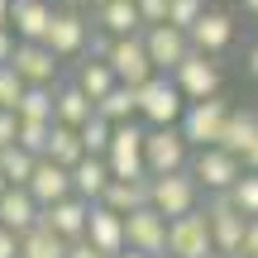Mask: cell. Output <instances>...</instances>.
Wrapping results in <instances>:
<instances>
[{"instance_id": "cell-21", "label": "cell", "mask_w": 258, "mask_h": 258, "mask_svg": "<svg viewBox=\"0 0 258 258\" xmlns=\"http://www.w3.org/2000/svg\"><path fill=\"white\" fill-rule=\"evenodd\" d=\"M105 186H110V167H105V158H82V163L72 167V196L86 206H101Z\"/></svg>"}, {"instance_id": "cell-15", "label": "cell", "mask_w": 258, "mask_h": 258, "mask_svg": "<svg viewBox=\"0 0 258 258\" xmlns=\"http://www.w3.org/2000/svg\"><path fill=\"white\" fill-rule=\"evenodd\" d=\"M48 24H53V5L48 0H10V34L19 43H43Z\"/></svg>"}, {"instance_id": "cell-34", "label": "cell", "mask_w": 258, "mask_h": 258, "mask_svg": "<svg viewBox=\"0 0 258 258\" xmlns=\"http://www.w3.org/2000/svg\"><path fill=\"white\" fill-rule=\"evenodd\" d=\"M230 201H234V211H239L244 220H258V172H244L239 182H234Z\"/></svg>"}, {"instance_id": "cell-17", "label": "cell", "mask_w": 258, "mask_h": 258, "mask_svg": "<svg viewBox=\"0 0 258 258\" xmlns=\"http://www.w3.org/2000/svg\"><path fill=\"white\" fill-rule=\"evenodd\" d=\"M43 225H48V230H53L62 244H77V239H86L91 206L77 201V196H67V201H57V206H48V211H43Z\"/></svg>"}, {"instance_id": "cell-44", "label": "cell", "mask_w": 258, "mask_h": 258, "mask_svg": "<svg viewBox=\"0 0 258 258\" xmlns=\"http://www.w3.org/2000/svg\"><path fill=\"white\" fill-rule=\"evenodd\" d=\"M244 62H249V77H258V43L249 48V57H244Z\"/></svg>"}, {"instance_id": "cell-1", "label": "cell", "mask_w": 258, "mask_h": 258, "mask_svg": "<svg viewBox=\"0 0 258 258\" xmlns=\"http://www.w3.org/2000/svg\"><path fill=\"white\" fill-rule=\"evenodd\" d=\"M148 206L163 215L167 225L182 220V215L201 211V186L191 172H167V177H148Z\"/></svg>"}, {"instance_id": "cell-8", "label": "cell", "mask_w": 258, "mask_h": 258, "mask_svg": "<svg viewBox=\"0 0 258 258\" xmlns=\"http://www.w3.org/2000/svg\"><path fill=\"white\" fill-rule=\"evenodd\" d=\"M201 211H206V220H211L215 258H234V253L244 249V230H249V220L234 211L230 196H211V206H201Z\"/></svg>"}, {"instance_id": "cell-32", "label": "cell", "mask_w": 258, "mask_h": 258, "mask_svg": "<svg viewBox=\"0 0 258 258\" xmlns=\"http://www.w3.org/2000/svg\"><path fill=\"white\" fill-rule=\"evenodd\" d=\"M77 134H82V148H86V158H105V153H110V139H115V124H105L101 115H91V120H86L82 129H77Z\"/></svg>"}, {"instance_id": "cell-12", "label": "cell", "mask_w": 258, "mask_h": 258, "mask_svg": "<svg viewBox=\"0 0 258 258\" xmlns=\"http://www.w3.org/2000/svg\"><path fill=\"white\" fill-rule=\"evenodd\" d=\"M91 43V24H86L77 10H53V24L43 34V48L53 57H82Z\"/></svg>"}, {"instance_id": "cell-23", "label": "cell", "mask_w": 258, "mask_h": 258, "mask_svg": "<svg viewBox=\"0 0 258 258\" xmlns=\"http://www.w3.org/2000/svg\"><path fill=\"white\" fill-rule=\"evenodd\" d=\"M91 115H96V105L86 101V96L77 91L72 82H62V86L53 91V124H62V129H82Z\"/></svg>"}, {"instance_id": "cell-38", "label": "cell", "mask_w": 258, "mask_h": 258, "mask_svg": "<svg viewBox=\"0 0 258 258\" xmlns=\"http://www.w3.org/2000/svg\"><path fill=\"white\" fill-rule=\"evenodd\" d=\"M19 139V115L15 110H0V148H10Z\"/></svg>"}, {"instance_id": "cell-16", "label": "cell", "mask_w": 258, "mask_h": 258, "mask_svg": "<svg viewBox=\"0 0 258 258\" xmlns=\"http://www.w3.org/2000/svg\"><path fill=\"white\" fill-rule=\"evenodd\" d=\"M24 191L38 201V211H48V206H57V201L72 196V172L57 167V163H48V158H38V167H34V177H29Z\"/></svg>"}, {"instance_id": "cell-24", "label": "cell", "mask_w": 258, "mask_h": 258, "mask_svg": "<svg viewBox=\"0 0 258 258\" xmlns=\"http://www.w3.org/2000/svg\"><path fill=\"white\" fill-rule=\"evenodd\" d=\"M72 86H77V91H82L91 105H101V101H105V96H110L120 82H115L110 62H96V57H86V62H77V77H72Z\"/></svg>"}, {"instance_id": "cell-29", "label": "cell", "mask_w": 258, "mask_h": 258, "mask_svg": "<svg viewBox=\"0 0 258 258\" xmlns=\"http://www.w3.org/2000/svg\"><path fill=\"white\" fill-rule=\"evenodd\" d=\"M86 158V148H82V134L77 129H62V124H53V139H48V163H57V167H67L72 172L77 163Z\"/></svg>"}, {"instance_id": "cell-31", "label": "cell", "mask_w": 258, "mask_h": 258, "mask_svg": "<svg viewBox=\"0 0 258 258\" xmlns=\"http://www.w3.org/2000/svg\"><path fill=\"white\" fill-rule=\"evenodd\" d=\"M34 167H38V158H34V153H24L19 144L0 148V172H5V182H10V186H29Z\"/></svg>"}, {"instance_id": "cell-22", "label": "cell", "mask_w": 258, "mask_h": 258, "mask_svg": "<svg viewBox=\"0 0 258 258\" xmlns=\"http://www.w3.org/2000/svg\"><path fill=\"white\" fill-rule=\"evenodd\" d=\"M258 144V115L253 110H230V120H225V134H220V148L230 158H249V148Z\"/></svg>"}, {"instance_id": "cell-43", "label": "cell", "mask_w": 258, "mask_h": 258, "mask_svg": "<svg viewBox=\"0 0 258 258\" xmlns=\"http://www.w3.org/2000/svg\"><path fill=\"white\" fill-rule=\"evenodd\" d=\"M244 172H258V144L249 148V158H244Z\"/></svg>"}, {"instance_id": "cell-27", "label": "cell", "mask_w": 258, "mask_h": 258, "mask_svg": "<svg viewBox=\"0 0 258 258\" xmlns=\"http://www.w3.org/2000/svg\"><path fill=\"white\" fill-rule=\"evenodd\" d=\"M101 206H105V211H115V215L144 211V206H148V182H110V186H105V196H101Z\"/></svg>"}, {"instance_id": "cell-19", "label": "cell", "mask_w": 258, "mask_h": 258, "mask_svg": "<svg viewBox=\"0 0 258 258\" xmlns=\"http://www.w3.org/2000/svg\"><path fill=\"white\" fill-rule=\"evenodd\" d=\"M86 244L101 249L105 258H120L129 244H124V215L105 211V206H91V225H86Z\"/></svg>"}, {"instance_id": "cell-10", "label": "cell", "mask_w": 258, "mask_h": 258, "mask_svg": "<svg viewBox=\"0 0 258 258\" xmlns=\"http://www.w3.org/2000/svg\"><path fill=\"white\" fill-rule=\"evenodd\" d=\"M144 48H148V62H153L158 77H172L177 67L191 57V38L172 24H158V29H144Z\"/></svg>"}, {"instance_id": "cell-41", "label": "cell", "mask_w": 258, "mask_h": 258, "mask_svg": "<svg viewBox=\"0 0 258 258\" xmlns=\"http://www.w3.org/2000/svg\"><path fill=\"white\" fill-rule=\"evenodd\" d=\"M0 258H19V234H10L0 225Z\"/></svg>"}, {"instance_id": "cell-48", "label": "cell", "mask_w": 258, "mask_h": 258, "mask_svg": "<svg viewBox=\"0 0 258 258\" xmlns=\"http://www.w3.org/2000/svg\"><path fill=\"white\" fill-rule=\"evenodd\" d=\"M244 10H253V15H258V0H244Z\"/></svg>"}, {"instance_id": "cell-39", "label": "cell", "mask_w": 258, "mask_h": 258, "mask_svg": "<svg viewBox=\"0 0 258 258\" xmlns=\"http://www.w3.org/2000/svg\"><path fill=\"white\" fill-rule=\"evenodd\" d=\"M15 48H19V38L10 34V29H0V67H10V57H15Z\"/></svg>"}, {"instance_id": "cell-50", "label": "cell", "mask_w": 258, "mask_h": 258, "mask_svg": "<svg viewBox=\"0 0 258 258\" xmlns=\"http://www.w3.org/2000/svg\"><path fill=\"white\" fill-rule=\"evenodd\" d=\"M163 258H167V253H163Z\"/></svg>"}, {"instance_id": "cell-28", "label": "cell", "mask_w": 258, "mask_h": 258, "mask_svg": "<svg viewBox=\"0 0 258 258\" xmlns=\"http://www.w3.org/2000/svg\"><path fill=\"white\" fill-rule=\"evenodd\" d=\"M19 258H67V244L38 220L29 234H19Z\"/></svg>"}, {"instance_id": "cell-4", "label": "cell", "mask_w": 258, "mask_h": 258, "mask_svg": "<svg viewBox=\"0 0 258 258\" xmlns=\"http://www.w3.org/2000/svg\"><path fill=\"white\" fill-rule=\"evenodd\" d=\"M144 124H120L110 139V153H105V167H110V182H148L144 167Z\"/></svg>"}, {"instance_id": "cell-33", "label": "cell", "mask_w": 258, "mask_h": 258, "mask_svg": "<svg viewBox=\"0 0 258 258\" xmlns=\"http://www.w3.org/2000/svg\"><path fill=\"white\" fill-rule=\"evenodd\" d=\"M206 0H167V24L172 29H182V34H191L196 24H201V15H206Z\"/></svg>"}, {"instance_id": "cell-46", "label": "cell", "mask_w": 258, "mask_h": 258, "mask_svg": "<svg viewBox=\"0 0 258 258\" xmlns=\"http://www.w3.org/2000/svg\"><path fill=\"white\" fill-rule=\"evenodd\" d=\"M120 258H148V253H134V249H124V253H120Z\"/></svg>"}, {"instance_id": "cell-49", "label": "cell", "mask_w": 258, "mask_h": 258, "mask_svg": "<svg viewBox=\"0 0 258 258\" xmlns=\"http://www.w3.org/2000/svg\"><path fill=\"white\" fill-rule=\"evenodd\" d=\"M234 258H239V253H234Z\"/></svg>"}, {"instance_id": "cell-9", "label": "cell", "mask_w": 258, "mask_h": 258, "mask_svg": "<svg viewBox=\"0 0 258 258\" xmlns=\"http://www.w3.org/2000/svg\"><path fill=\"white\" fill-rule=\"evenodd\" d=\"M167 258H215L206 211H191V215L167 225Z\"/></svg>"}, {"instance_id": "cell-3", "label": "cell", "mask_w": 258, "mask_h": 258, "mask_svg": "<svg viewBox=\"0 0 258 258\" xmlns=\"http://www.w3.org/2000/svg\"><path fill=\"white\" fill-rule=\"evenodd\" d=\"M186 172L196 177V186H201V191H211V196H230L234 182L244 177V163H239V158H230L225 148H196L191 163H186Z\"/></svg>"}, {"instance_id": "cell-18", "label": "cell", "mask_w": 258, "mask_h": 258, "mask_svg": "<svg viewBox=\"0 0 258 258\" xmlns=\"http://www.w3.org/2000/svg\"><path fill=\"white\" fill-rule=\"evenodd\" d=\"M186 38H191V53L215 57V53H225V48L234 43V19L225 15V10H206V15H201V24H196Z\"/></svg>"}, {"instance_id": "cell-6", "label": "cell", "mask_w": 258, "mask_h": 258, "mask_svg": "<svg viewBox=\"0 0 258 258\" xmlns=\"http://www.w3.org/2000/svg\"><path fill=\"white\" fill-rule=\"evenodd\" d=\"M220 62L215 57H206V53H191L182 67L172 72V86L182 91V101L186 105H201V101H215L220 96Z\"/></svg>"}, {"instance_id": "cell-20", "label": "cell", "mask_w": 258, "mask_h": 258, "mask_svg": "<svg viewBox=\"0 0 258 258\" xmlns=\"http://www.w3.org/2000/svg\"><path fill=\"white\" fill-rule=\"evenodd\" d=\"M38 220H43V211H38V201L24 186H10V191L0 196V225H5L10 234H29Z\"/></svg>"}, {"instance_id": "cell-7", "label": "cell", "mask_w": 258, "mask_h": 258, "mask_svg": "<svg viewBox=\"0 0 258 258\" xmlns=\"http://www.w3.org/2000/svg\"><path fill=\"white\" fill-rule=\"evenodd\" d=\"M225 120H230V105L215 96V101H201V105H186L182 115V139L186 148H220V134H225Z\"/></svg>"}, {"instance_id": "cell-26", "label": "cell", "mask_w": 258, "mask_h": 258, "mask_svg": "<svg viewBox=\"0 0 258 258\" xmlns=\"http://www.w3.org/2000/svg\"><path fill=\"white\" fill-rule=\"evenodd\" d=\"M96 115H101L105 124H115V129H120V124H134L139 120V91H134V86H115V91L96 105Z\"/></svg>"}, {"instance_id": "cell-30", "label": "cell", "mask_w": 258, "mask_h": 258, "mask_svg": "<svg viewBox=\"0 0 258 258\" xmlns=\"http://www.w3.org/2000/svg\"><path fill=\"white\" fill-rule=\"evenodd\" d=\"M53 91L57 86H24L15 115L19 120H34V124H53Z\"/></svg>"}, {"instance_id": "cell-40", "label": "cell", "mask_w": 258, "mask_h": 258, "mask_svg": "<svg viewBox=\"0 0 258 258\" xmlns=\"http://www.w3.org/2000/svg\"><path fill=\"white\" fill-rule=\"evenodd\" d=\"M239 258H258V220H249V230H244V249Z\"/></svg>"}, {"instance_id": "cell-36", "label": "cell", "mask_w": 258, "mask_h": 258, "mask_svg": "<svg viewBox=\"0 0 258 258\" xmlns=\"http://www.w3.org/2000/svg\"><path fill=\"white\" fill-rule=\"evenodd\" d=\"M19 96H24V82L15 77V67H0V110H15Z\"/></svg>"}, {"instance_id": "cell-11", "label": "cell", "mask_w": 258, "mask_h": 258, "mask_svg": "<svg viewBox=\"0 0 258 258\" xmlns=\"http://www.w3.org/2000/svg\"><path fill=\"white\" fill-rule=\"evenodd\" d=\"M110 72H115V82L120 86H144V82H153V62H148V48H144V34H134V38H115V48H110Z\"/></svg>"}, {"instance_id": "cell-13", "label": "cell", "mask_w": 258, "mask_h": 258, "mask_svg": "<svg viewBox=\"0 0 258 258\" xmlns=\"http://www.w3.org/2000/svg\"><path fill=\"white\" fill-rule=\"evenodd\" d=\"M124 244H129L134 253L163 258V253H167V220L153 211V206H144V211L124 215Z\"/></svg>"}, {"instance_id": "cell-25", "label": "cell", "mask_w": 258, "mask_h": 258, "mask_svg": "<svg viewBox=\"0 0 258 258\" xmlns=\"http://www.w3.org/2000/svg\"><path fill=\"white\" fill-rule=\"evenodd\" d=\"M96 29H105L110 38H134V34H144L139 5H134V0H110L105 10H96Z\"/></svg>"}, {"instance_id": "cell-42", "label": "cell", "mask_w": 258, "mask_h": 258, "mask_svg": "<svg viewBox=\"0 0 258 258\" xmlns=\"http://www.w3.org/2000/svg\"><path fill=\"white\" fill-rule=\"evenodd\" d=\"M67 258H105L101 249H91L86 239H77V244H67Z\"/></svg>"}, {"instance_id": "cell-45", "label": "cell", "mask_w": 258, "mask_h": 258, "mask_svg": "<svg viewBox=\"0 0 258 258\" xmlns=\"http://www.w3.org/2000/svg\"><path fill=\"white\" fill-rule=\"evenodd\" d=\"M86 5H91V10H105V5H110V0H86Z\"/></svg>"}, {"instance_id": "cell-35", "label": "cell", "mask_w": 258, "mask_h": 258, "mask_svg": "<svg viewBox=\"0 0 258 258\" xmlns=\"http://www.w3.org/2000/svg\"><path fill=\"white\" fill-rule=\"evenodd\" d=\"M48 139H53V124H34V120H19V139L15 144L34 158H48Z\"/></svg>"}, {"instance_id": "cell-2", "label": "cell", "mask_w": 258, "mask_h": 258, "mask_svg": "<svg viewBox=\"0 0 258 258\" xmlns=\"http://www.w3.org/2000/svg\"><path fill=\"white\" fill-rule=\"evenodd\" d=\"M182 115H186V101L172 86V77H153V82L139 86V120L148 129H177Z\"/></svg>"}, {"instance_id": "cell-47", "label": "cell", "mask_w": 258, "mask_h": 258, "mask_svg": "<svg viewBox=\"0 0 258 258\" xmlns=\"http://www.w3.org/2000/svg\"><path fill=\"white\" fill-rule=\"evenodd\" d=\"M5 191H10V182H5V172H0V196H5Z\"/></svg>"}, {"instance_id": "cell-5", "label": "cell", "mask_w": 258, "mask_h": 258, "mask_svg": "<svg viewBox=\"0 0 258 258\" xmlns=\"http://www.w3.org/2000/svg\"><path fill=\"white\" fill-rule=\"evenodd\" d=\"M191 148H186L182 129H148L144 134V167L148 177H167V172H186Z\"/></svg>"}, {"instance_id": "cell-14", "label": "cell", "mask_w": 258, "mask_h": 258, "mask_svg": "<svg viewBox=\"0 0 258 258\" xmlns=\"http://www.w3.org/2000/svg\"><path fill=\"white\" fill-rule=\"evenodd\" d=\"M10 67H15V77L24 86H57V57L43 43H19Z\"/></svg>"}, {"instance_id": "cell-37", "label": "cell", "mask_w": 258, "mask_h": 258, "mask_svg": "<svg viewBox=\"0 0 258 258\" xmlns=\"http://www.w3.org/2000/svg\"><path fill=\"white\" fill-rule=\"evenodd\" d=\"M134 5H139V19H144V29L167 24V0H134Z\"/></svg>"}]
</instances>
